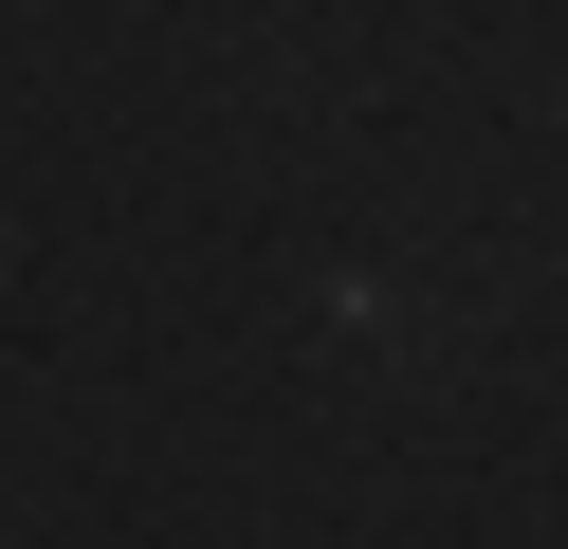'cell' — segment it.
I'll return each mask as SVG.
<instances>
[{"instance_id":"obj_1","label":"cell","mask_w":568,"mask_h":549,"mask_svg":"<svg viewBox=\"0 0 568 549\" xmlns=\"http://www.w3.org/2000/svg\"><path fill=\"white\" fill-rule=\"evenodd\" d=\"M331 312H348V348H440V293H404V275H348Z\"/></svg>"}]
</instances>
